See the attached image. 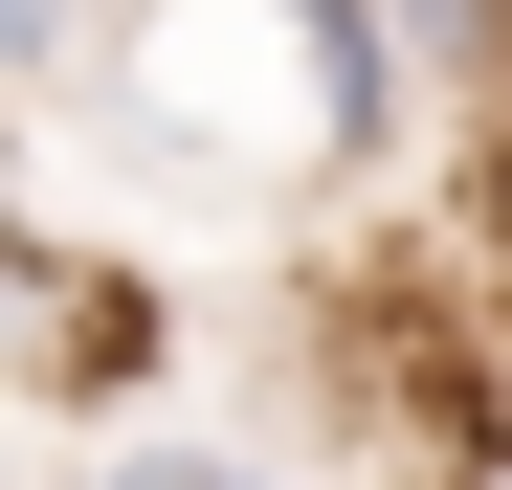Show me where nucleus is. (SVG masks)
<instances>
[{
  "label": "nucleus",
  "mask_w": 512,
  "mask_h": 490,
  "mask_svg": "<svg viewBox=\"0 0 512 490\" xmlns=\"http://www.w3.org/2000/svg\"><path fill=\"white\" fill-rule=\"evenodd\" d=\"M156 379V290L90 268L67 223H0V401H134Z\"/></svg>",
  "instance_id": "1"
},
{
  "label": "nucleus",
  "mask_w": 512,
  "mask_h": 490,
  "mask_svg": "<svg viewBox=\"0 0 512 490\" xmlns=\"http://www.w3.org/2000/svg\"><path fill=\"white\" fill-rule=\"evenodd\" d=\"M90 490H290V468H245V446H112Z\"/></svg>",
  "instance_id": "2"
},
{
  "label": "nucleus",
  "mask_w": 512,
  "mask_h": 490,
  "mask_svg": "<svg viewBox=\"0 0 512 490\" xmlns=\"http://www.w3.org/2000/svg\"><path fill=\"white\" fill-rule=\"evenodd\" d=\"M0 67H23V90H45V67H90V0H0Z\"/></svg>",
  "instance_id": "3"
}]
</instances>
